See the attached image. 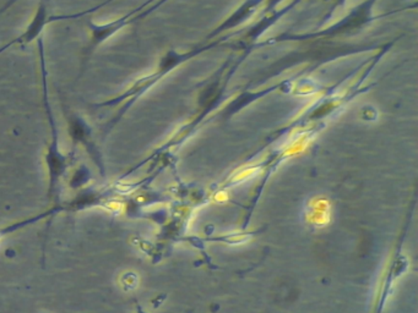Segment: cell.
<instances>
[{
    "label": "cell",
    "mask_w": 418,
    "mask_h": 313,
    "mask_svg": "<svg viewBox=\"0 0 418 313\" xmlns=\"http://www.w3.org/2000/svg\"><path fill=\"white\" fill-rule=\"evenodd\" d=\"M38 52H40V59H41L42 82H43V102H45V110H46L47 119L51 127V142L47 147L46 160L47 174H48V199L54 202V204H59L60 180L64 177L69 159L65 157L60 152L59 137H58V127L55 123L54 115L50 103V95H48V83H47V68L46 58H45V46L43 40L38 38Z\"/></svg>",
    "instance_id": "cell-1"
},
{
    "label": "cell",
    "mask_w": 418,
    "mask_h": 313,
    "mask_svg": "<svg viewBox=\"0 0 418 313\" xmlns=\"http://www.w3.org/2000/svg\"><path fill=\"white\" fill-rule=\"evenodd\" d=\"M68 130H69L70 138L73 141L74 147L78 145L83 146V148L88 150L92 160L96 164L97 168L100 169L102 177H105L106 175L105 165H103L100 150L97 148L96 143L92 140L91 126L83 120V117L71 113L68 115Z\"/></svg>",
    "instance_id": "cell-2"
},
{
    "label": "cell",
    "mask_w": 418,
    "mask_h": 313,
    "mask_svg": "<svg viewBox=\"0 0 418 313\" xmlns=\"http://www.w3.org/2000/svg\"><path fill=\"white\" fill-rule=\"evenodd\" d=\"M51 18L50 0H41L37 6L36 13L33 15L31 23L28 25V28H25V31L20 36L16 37L14 41L10 42L6 46L1 47L0 53H3L9 47L15 46V45H28V43L41 38L42 33L45 31L47 25L52 23Z\"/></svg>",
    "instance_id": "cell-3"
},
{
    "label": "cell",
    "mask_w": 418,
    "mask_h": 313,
    "mask_svg": "<svg viewBox=\"0 0 418 313\" xmlns=\"http://www.w3.org/2000/svg\"><path fill=\"white\" fill-rule=\"evenodd\" d=\"M18 1H20V0H6L5 4L0 8V16L4 14V13H6L8 10L11 9V8H13L16 3H18Z\"/></svg>",
    "instance_id": "cell-4"
}]
</instances>
